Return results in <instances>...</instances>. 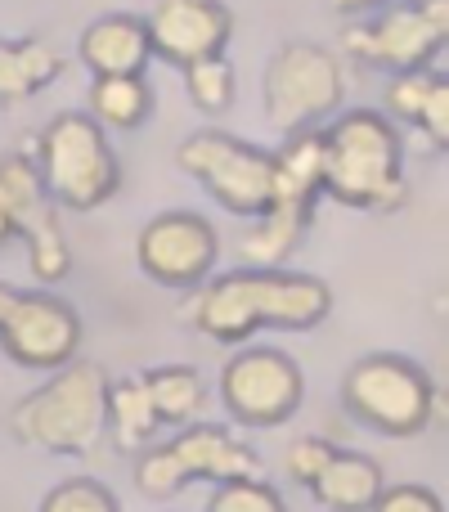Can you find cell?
Returning a JSON list of instances; mask_svg holds the SVG:
<instances>
[{
  "instance_id": "1",
  "label": "cell",
  "mask_w": 449,
  "mask_h": 512,
  "mask_svg": "<svg viewBox=\"0 0 449 512\" xmlns=\"http://www.w3.org/2000/svg\"><path fill=\"white\" fill-rule=\"evenodd\" d=\"M333 310V288L315 274L297 270H229L212 279L189 306V324L203 337L225 346H238L256 333V328H288V333H306V328L324 324Z\"/></svg>"
},
{
  "instance_id": "2",
  "label": "cell",
  "mask_w": 449,
  "mask_h": 512,
  "mask_svg": "<svg viewBox=\"0 0 449 512\" xmlns=\"http://www.w3.org/2000/svg\"><path fill=\"white\" fill-rule=\"evenodd\" d=\"M319 194L355 212L405 207V144L387 113L351 108L319 131Z\"/></svg>"
},
{
  "instance_id": "3",
  "label": "cell",
  "mask_w": 449,
  "mask_h": 512,
  "mask_svg": "<svg viewBox=\"0 0 449 512\" xmlns=\"http://www.w3.org/2000/svg\"><path fill=\"white\" fill-rule=\"evenodd\" d=\"M9 432L32 450L90 454L108 432V373L95 360H72L54 369L41 391L14 405Z\"/></svg>"
},
{
  "instance_id": "4",
  "label": "cell",
  "mask_w": 449,
  "mask_h": 512,
  "mask_svg": "<svg viewBox=\"0 0 449 512\" xmlns=\"http://www.w3.org/2000/svg\"><path fill=\"white\" fill-rule=\"evenodd\" d=\"M36 176L54 207L95 212L122 189V158L90 113H59L36 140Z\"/></svg>"
},
{
  "instance_id": "5",
  "label": "cell",
  "mask_w": 449,
  "mask_h": 512,
  "mask_svg": "<svg viewBox=\"0 0 449 512\" xmlns=\"http://www.w3.org/2000/svg\"><path fill=\"white\" fill-rule=\"evenodd\" d=\"M319 198V131L288 135L274 153V194L256 230L243 234V261L252 270H279L301 248Z\"/></svg>"
},
{
  "instance_id": "6",
  "label": "cell",
  "mask_w": 449,
  "mask_h": 512,
  "mask_svg": "<svg viewBox=\"0 0 449 512\" xmlns=\"http://www.w3.org/2000/svg\"><path fill=\"white\" fill-rule=\"evenodd\" d=\"M342 405L351 409L355 423L373 427L382 436H414L432 423L436 414V387L423 373V364L405 355H364L342 378Z\"/></svg>"
},
{
  "instance_id": "7",
  "label": "cell",
  "mask_w": 449,
  "mask_h": 512,
  "mask_svg": "<svg viewBox=\"0 0 449 512\" xmlns=\"http://www.w3.org/2000/svg\"><path fill=\"white\" fill-rule=\"evenodd\" d=\"M243 481L261 477V454L252 445H243L238 436H229L216 423L185 427L180 436H171L167 445H149L135 463V486L149 499H171L189 486V481Z\"/></svg>"
},
{
  "instance_id": "8",
  "label": "cell",
  "mask_w": 449,
  "mask_h": 512,
  "mask_svg": "<svg viewBox=\"0 0 449 512\" xmlns=\"http://www.w3.org/2000/svg\"><path fill=\"white\" fill-rule=\"evenodd\" d=\"M342 68L333 50L315 41H288L270 54L261 81L265 122L279 135H301L342 104Z\"/></svg>"
},
{
  "instance_id": "9",
  "label": "cell",
  "mask_w": 449,
  "mask_h": 512,
  "mask_svg": "<svg viewBox=\"0 0 449 512\" xmlns=\"http://www.w3.org/2000/svg\"><path fill=\"white\" fill-rule=\"evenodd\" d=\"M180 171L198 180L225 212L261 221L274 194V153L225 131H198L176 149Z\"/></svg>"
},
{
  "instance_id": "10",
  "label": "cell",
  "mask_w": 449,
  "mask_h": 512,
  "mask_svg": "<svg viewBox=\"0 0 449 512\" xmlns=\"http://www.w3.org/2000/svg\"><path fill=\"white\" fill-rule=\"evenodd\" d=\"M449 41V0H414L391 5L382 18L355 23L342 32V50L355 63H369L378 72H418L432 68V59Z\"/></svg>"
},
{
  "instance_id": "11",
  "label": "cell",
  "mask_w": 449,
  "mask_h": 512,
  "mask_svg": "<svg viewBox=\"0 0 449 512\" xmlns=\"http://www.w3.org/2000/svg\"><path fill=\"white\" fill-rule=\"evenodd\" d=\"M306 378L292 355L274 346H247L221 369V405L243 427H279L301 409Z\"/></svg>"
},
{
  "instance_id": "12",
  "label": "cell",
  "mask_w": 449,
  "mask_h": 512,
  "mask_svg": "<svg viewBox=\"0 0 449 512\" xmlns=\"http://www.w3.org/2000/svg\"><path fill=\"white\" fill-rule=\"evenodd\" d=\"M0 203L9 212L14 234L27 243V261L32 274L41 283H59L72 270V252L68 239L59 230V212H54L50 194H45L41 176H36V162L23 153H9L0 158Z\"/></svg>"
},
{
  "instance_id": "13",
  "label": "cell",
  "mask_w": 449,
  "mask_h": 512,
  "mask_svg": "<svg viewBox=\"0 0 449 512\" xmlns=\"http://www.w3.org/2000/svg\"><path fill=\"white\" fill-rule=\"evenodd\" d=\"M216 256H221L216 225L185 207L153 216L135 243L140 270L162 288H203L207 274L216 270Z\"/></svg>"
},
{
  "instance_id": "14",
  "label": "cell",
  "mask_w": 449,
  "mask_h": 512,
  "mask_svg": "<svg viewBox=\"0 0 449 512\" xmlns=\"http://www.w3.org/2000/svg\"><path fill=\"white\" fill-rule=\"evenodd\" d=\"M0 351L23 369H63L81 351V315L54 292H18L0 324Z\"/></svg>"
},
{
  "instance_id": "15",
  "label": "cell",
  "mask_w": 449,
  "mask_h": 512,
  "mask_svg": "<svg viewBox=\"0 0 449 512\" xmlns=\"http://www.w3.org/2000/svg\"><path fill=\"white\" fill-rule=\"evenodd\" d=\"M144 27H149L153 54L185 72L189 63L225 54L234 36V14L221 0H153Z\"/></svg>"
},
{
  "instance_id": "16",
  "label": "cell",
  "mask_w": 449,
  "mask_h": 512,
  "mask_svg": "<svg viewBox=\"0 0 449 512\" xmlns=\"http://www.w3.org/2000/svg\"><path fill=\"white\" fill-rule=\"evenodd\" d=\"M77 54L95 77H144L153 59L149 27L140 14H104L81 32Z\"/></svg>"
},
{
  "instance_id": "17",
  "label": "cell",
  "mask_w": 449,
  "mask_h": 512,
  "mask_svg": "<svg viewBox=\"0 0 449 512\" xmlns=\"http://www.w3.org/2000/svg\"><path fill=\"white\" fill-rule=\"evenodd\" d=\"M387 113L418 126L432 140V149H449V77L436 68L400 72L387 86Z\"/></svg>"
},
{
  "instance_id": "18",
  "label": "cell",
  "mask_w": 449,
  "mask_h": 512,
  "mask_svg": "<svg viewBox=\"0 0 449 512\" xmlns=\"http://www.w3.org/2000/svg\"><path fill=\"white\" fill-rule=\"evenodd\" d=\"M306 490L315 495V504L328 508V512H369L373 499H378L387 486H382V468L369 459V454L333 450Z\"/></svg>"
},
{
  "instance_id": "19",
  "label": "cell",
  "mask_w": 449,
  "mask_h": 512,
  "mask_svg": "<svg viewBox=\"0 0 449 512\" xmlns=\"http://www.w3.org/2000/svg\"><path fill=\"white\" fill-rule=\"evenodd\" d=\"M63 72V54L45 41H0V108H18Z\"/></svg>"
},
{
  "instance_id": "20",
  "label": "cell",
  "mask_w": 449,
  "mask_h": 512,
  "mask_svg": "<svg viewBox=\"0 0 449 512\" xmlns=\"http://www.w3.org/2000/svg\"><path fill=\"white\" fill-rule=\"evenodd\" d=\"M158 414H153L149 387H144L140 373L122 382H108V432H113L117 450H144L158 432Z\"/></svg>"
},
{
  "instance_id": "21",
  "label": "cell",
  "mask_w": 449,
  "mask_h": 512,
  "mask_svg": "<svg viewBox=\"0 0 449 512\" xmlns=\"http://www.w3.org/2000/svg\"><path fill=\"white\" fill-rule=\"evenodd\" d=\"M90 117L113 131H135L153 117V86L144 77H95Z\"/></svg>"
},
{
  "instance_id": "22",
  "label": "cell",
  "mask_w": 449,
  "mask_h": 512,
  "mask_svg": "<svg viewBox=\"0 0 449 512\" xmlns=\"http://www.w3.org/2000/svg\"><path fill=\"white\" fill-rule=\"evenodd\" d=\"M144 387H149V400H153V414L158 423H189V418L203 409L207 400V387L198 378V369L189 364H162V369H144L140 373Z\"/></svg>"
},
{
  "instance_id": "23",
  "label": "cell",
  "mask_w": 449,
  "mask_h": 512,
  "mask_svg": "<svg viewBox=\"0 0 449 512\" xmlns=\"http://www.w3.org/2000/svg\"><path fill=\"white\" fill-rule=\"evenodd\" d=\"M185 86H189V99H194L203 113H225V108L234 104V68H229L225 54L189 63Z\"/></svg>"
},
{
  "instance_id": "24",
  "label": "cell",
  "mask_w": 449,
  "mask_h": 512,
  "mask_svg": "<svg viewBox=\"0 0 449 512\" xmlns=\"http://www.w3.org/2000/svg\"><path fill=\"white\" fill-rule=\"evenodd\" d=\"M207 512H288V508H283V495L270 481L243 477V481H221Z\"/></svg>"
},
{
  "instance_id": "25",
  "label": "cell",
  "mask_w": 449,
  "mask_h": 512,
  "mask_svg": "<svg viewBox=\"0 0 449 512\" xmlns=\"http://www.w3.org/2000/svg\"><path fill=\"white\" fill-rule=\"evenodd\" d=\"M41 512H122V504H117V495L108 486H99V481H90V477H77V481L54 486L50 495L41 499Z\"/></svg>"
},
{
  "instance_id": "26",
  "label": "cell",
  "mask_w": 449,
  "mask_h": 512,
  "mask_svg": "<svg viewBox=\"0 0 449 512\" xmlns=\"http://www.w3.org/2000/svg\"><path fill=\"white\" fill-rule=\"evenodd\" d=\"M333 450H337V445L324 441V436H301V441L288 445V454H283V468H288V477L297 481V486H310V481H315V472L324 468Z\"/></svg>"
},
{
  "instance_id": "27",
  "label": "cell",
  "mask_w": 449,
  "mask_h": 512,
  "mask_svg": "<svg viewBox=\"0 0 449 512\" xmlns=\"http://www.w3.org/2000/svg\"><path fill=\"white\" fill-rule=\"evenodd\" d=\"M369 512H445V504L427 486H391L373 499Z\"/></svg>"
},
{
  "instance_id": "28",
  "label": "cell",
  "mask_w": 449,
  "mask_h": 512,
  "mask_svg": "<svg viewBox=\"0 0 449 512\" xmlns=\"http://www.w3.org/2000/svg\"><path fill=\"white\" fill-rule=\"evenodd\" d=\"M328 5H333L337 14H369V9H382V5H391V0H328Z\"/></svg>"
},
{
  "instance_id": "29",
  "label": "cell",
  "mask_w": 449,
  "mask_h": 512,
  "mask_svg": "<svg viewBox=\"0 0 449 512\" xmlns=\"http://www.w3.org/2000/svg\"><path fill=\"white\" fill-rule=\"evenodd\" d=\"M14 297H18V288L0 283V324H5V315H9V306H14Z\"/></svg>"
},
{
  "instance_id": "30",
  "label": "cell",
  "mask_w": 449,
  "mask_h": 512,
  "mask_svg": "<svg viewBox=\"0 0 449 512\" xmlns=\"http://www.w3.org/2000/svg\"><path fill=\"white\" fill-rule=\"evenodd\" d=\"M14 239V225H9V212H5V203H0V243H9Z\"/></svg>"
}]
</instances>
